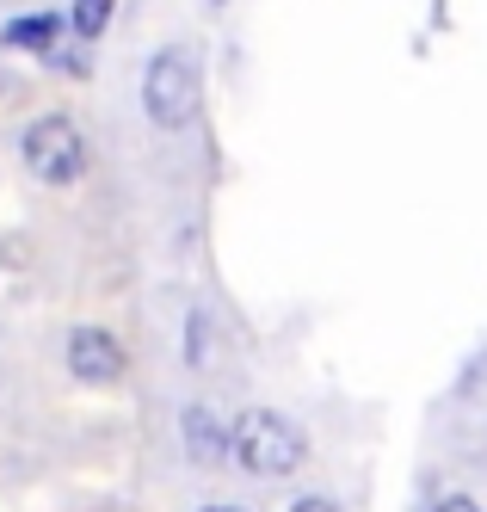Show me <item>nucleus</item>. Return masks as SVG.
Wrapping results in <instances>:
<instances>
[{"instance_id": "nucleus-1", "label": "nucleus", "mask_w": 487, "mask_h": 512, "mask_svg": "<svg viewBox=\"0 0 487 512\" xmlns=\"http://www.w3.org/2000/svg\"><path fill=\"white\" fill-rule=\"evenodd\" d=\"M229 451L241 457L247 475H290L296 463H303V432H296V420L272 414V408H253L229 426Z\"/></svg>"}, {"instance_id": "nucleus-2", "label": "nucleus", "mask_w": 487, "mask_h": 512, "mask_svg": "<svg viewBox=\"0 0 487 512\" xmlns=\"http://www.w3.org/2000/svg\"><path fill=\"white\" fill-rule=\"evenodd\" d=\"M142 99H148V118H155L161 130L192 124V112H198V56H192V50H179V44L161 50L155 62H148Z\"/></svg>"}, {"instance_id": "nucleus-3", "label": "nucleus", "mask_w": 487, "mask_h": 512, "mask_svg": "<svg viewBox=\"0 0 487 512\" xmlns=\"http://www.w3.org/2000/svg\"><path fill=\"white\" fill-rule=\"evenodd\" d=\"M19 155H25L31 179H44V186H74L81 167H87V142L68 118H37L19 136Z\"/></svg>"}, {"instance_id": "nucleus-4", "label": "nucleus", "mask_w": 487, "mask_h": 512, "mask_svg": "<svg viewBox=\"0 0 487 512\" xmlns=\"http://www.w3.org/2000/svg\"><path fill=\"white\" fill-rule=\"evenodd\" d=\"M68 371L81 383H118L124 377V346L105 327H74L68 334Z\"/></svg>"}, {"instance_id": "nucleus-5", "label": "nucleus", "mask_w": 487, "mask_h": 512, "mask_svg": "<svg viewBox=\"0 0 487 512\" xmlns=\"http://www.w3.org/2000/svg\"><path fill=\"white\" fill-rule=\"evenodd\" d=\"M0 44H7V50H31V56H56L62 13H25V19H13L7 31H0Z\"/></svg>"}, {"instance_id": "nucleus-6", "label": "nucleus", "mask_w": 487, "mask_h": 512, "mask_svg": "<svg viewBox=\"0 0 487 512\" xmlns=\"http://www.w3.org/2000/svg\"><path fill=\"white\" fill-rule=\"evenodd\" d=\"M185 451H192L198 463H222V451H229V432L216 426L210 408H192V414H185Z\"/></svg>"}, {"instance_id": "nucleus-7", "label": "nucleus", "mask_w": 487, "mask_h": 512, "mask_svg": "<svg viewBox=\"0 0 487 512\" xmlns=\"http://www.w3.org/2000/svg\"><path fill=\"white\" fill-rule=\"evenodd\" d=\"M111 7H118V0H74V13H68V25H74V38H99V31L111 25Z\"/></svg>"}, {"instance_id": "nucleus-8", "label": "nucleus", "mask_w": 487, "mask_h": 512, "mask_svg": "<svg viewBox=\"0 0 487 512\" xmlns=\"http://www.w3.org/2000/svg\"><path fill=\"white\" fill-rule=\"evenodd\" d=\"M290 512H340V506H333V500H321V494H309V500H296Z\"/></svg>"}, {"instance_id": "nucleus-9", "label": "nucleus", "mask_w": 487, "mask_h": 512, "mask_svg": "<svg viewBox=\"0 0 487 512\" xmlns=\"http://www.w3.org/2000/svg\"><path fill=\"white\" fill-rule=\"evenodd\" d=\"M438 512H481L469 494H451V500H438Z\"/></svg>"}, {"instance_id": "nucleus-10", "label": "nucleus", "mask_w": 487, "mask_h": 512, "mask_svg": "<svg viewBox=\"0 0 487 512\" xmlns=\"http://www.w3.org/2000/svg\"><path fill=\"white\" fill-rule=\"evenodd\" d=\"M204 512H241V506H204Z\"/></svg>"}, {"instance_id": "nucleus-11", "label": "nucleus", "mask_w": 487, "mask_h": 512, "mask_svg": "<svg viewBox=\"0 0 487 512\" xmlns=\"http://www.w3.org/2000/svg\"><path fill=\"white\" fill-rule=\"evenodd\" d=\"M210 7H222V0H210Z\"/></svg>"}]
</instances>
